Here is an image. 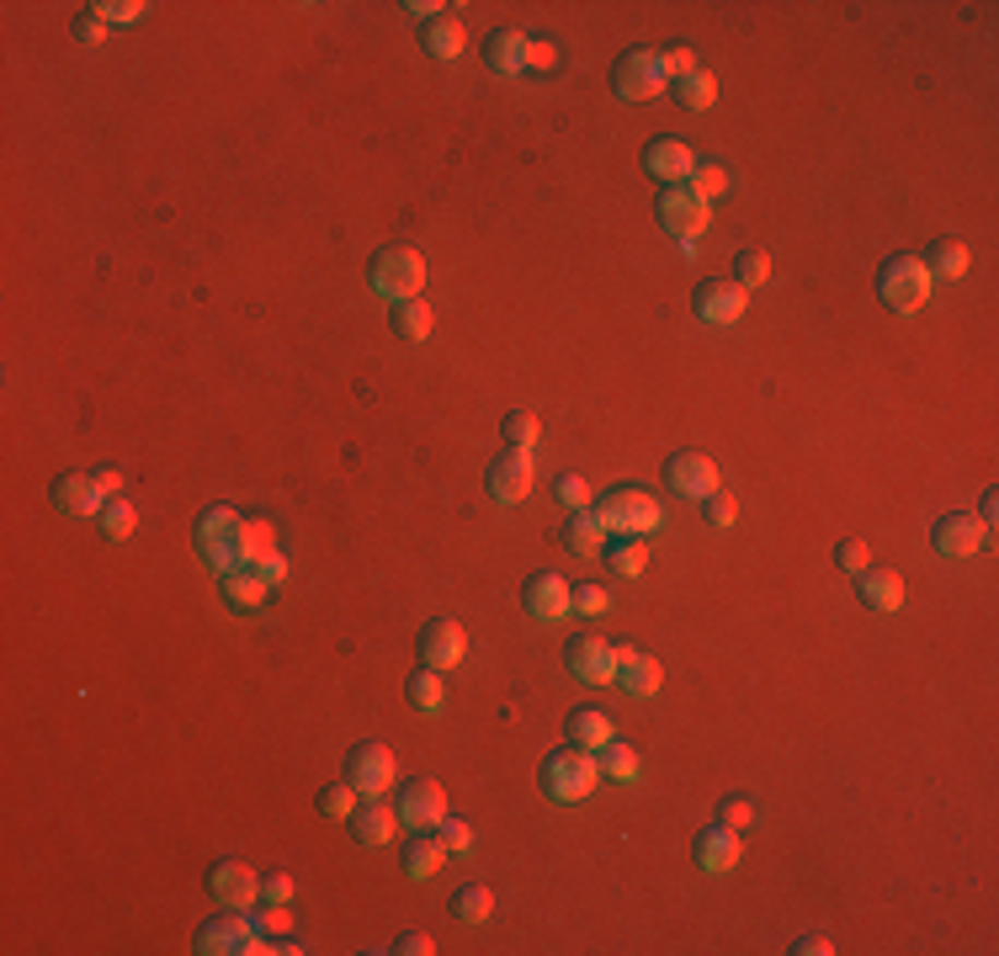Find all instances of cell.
<instances>
[{
    "mask_svg": "<svg viewBox=\"0 0 999 956\" xmlns=\"http://www.w3.org/2000/svg\"><path fill=\"white\" fill-rule=\"evenodd\" d=\"M856 585H861V600H867L872 611H899V606H904V579H899L893 569H861Z\"/></svg>",
    "mask_w": 999,
    "mask_h": 956,
    "instance_id": "obj_29",
    "label": "cell"
},
{
    "mask_svg": "<svg viewBox=\"0 0 999 956\" xmlns=\"http://www.w3.org/2000/svg\"><path fill=\"white\" fill-rule=\"evenodd\" d=\"M394 335H400V340H426V335H431V309H426L420 298L394 303Z\"/></svg>",
    "mask_w": 999,
    "mask_h": 956,
    "instance_id": "obj_37",
    "label": "cell"
},
{
    "mask_svg": "<svg viewBox=\"0 0 999 956\" xmlns=\"http://www.w3.org/2000/svg\"><path fill=\"white\" fill-rule=\"evenodd\" d=\"M600 516L606 531H622V537H643V531H654L659 526V500L654 494H643V489H606L596 505H591Z\"/></svg>",
    "mask_w": 999,
    "mask_h": 956,
    "instance_id": "obj_4",
    "label": "cell"
},
{
    "mask_svg": "<svg viewBox=\"0 0 999 956\" xmlns=\"http://www.w3.org/2000/svg\"><path fill=\"white\" fill-rule=\"evenodd\" d=\"M659 70H665V80L691 75V70H697V53H691V48H665V53H659Z\"/></svg>",
    "mask_w": 999,
    "mask_h": 956,
    "instance_id": "obj_49",
    "label": "cell"
},
{
    "mask_svg": "<svg viewBox=\"0 0 999 956\" xmlns=\"http://www.w3.org/2000/svg\"><path fill=\"white\" fill-rule=\"evenodd\" d=\"M255 941H261V930H255L250 909H224V915H213L198 930L202 956H245V952H255Z\"/></svg>",
    "mask_w": 999,
    "mask_h": 956,
    "instance_id": "obj_6",
    "label": "cell"
},
{
    "mask_svg": "<svg viewBox=\"0 0 999 956\" xmlns=\"http://www.w3.org/2000/svg\"><path fill=\"white\" fill-rule=\"evenodd\" d=\"M999 516V500L995 494H984V505H978V521H984V526H989V521Z\"/></svg>",
    "mask_w": 999,
    "mask_h": 956,
    "instance_id": "obj_61",
    "label": "cell"
},
{
    "mask_svg": "<svg viewBox=\"0 0 999 956\" xmlns=\"http://www.w3.org/2000/svg\"><path fill=\"white\" fill-rule=\"evenodd\" d=\"M691 165H697L691 150H686L680 139H670V133L649 139V150H643V170H649V176H659L665 187H670V181H686V176H691Z\"/></svg>",
    "mask_w": 999,
    "mask_h": 956,
    "instance_id": "obj_21",
    "label": "cell"
},
{
    "mask_svg": "<svg viewBox=\"0 0 999 956\" xmlns=\"http://www.w3.org/2000/svg\"><path fill=\"white\" fill-rule=\"evenodd\" d=\"M250 915H255V930H266V935H287L293 930L287 904H266V909H250Z\"/></svg>",
    "mask_w": 999,
    "mask_h": 956,
    "instance_id": "obj_47",
    "label": "cell"
},
{
    "mask_svg": "<svg viewBox=\"0 0 999 956\" xmlns=\"http://www.w3.org/2000/svg\"><path fill=\"white\" fill-rule=\"evenodd\" d=\"M521 606H526V617H537V622H563V617L574 611V590L563 585L559 574H532L526 590H521Z\"/></svg>",
    "mask_w": 999,
    "mask_h": 956,
    "instance_id": "obj_16",
    "label": "cell"
},
{
    "mask_svg": "<svg viewBox=\"0 0 999 956\" xmlns=\"http://www.w3.org/2000/svg\"><path fill=\"white\" fill-rule=\"evenodd\" d=\"M463 654H468V633H463L452 617H431V622L420 628V659H426L431 670H452Z\"/></svg>",
    "mask_w": 999,
    "mask_h": 956,
    "instance_id": "obj_17",
    "label": "cell"
},
{
    "mask_svg": "<svg viewBox=\"0 0 999 956\" xmlns=\"http://www.w3.org/2000/svg\"><path fill=\"white\" fill-rule=\"evenodd\" d=\"M346 824H352V839H357L361 850H383V845L394 839V829H400V813L383 808L378 797H367V808H357Z\"/></svg>",
    "mask_w": 999,
    "mask_h": 956,
    "instance_id": "obj_20",
    "label": "cell"
},
{
    "mask_svg": "<svg viewBox=\"0 0 999 956\" xmlns=\"http://www.w3.org/2000/svg\"><path fill=\"white\" fill-rule=\"evenodd\" d=\"M240 511L235 505H213V511H202L198 526H192V542H198L202 563L213 569V574H235V542H240Z\"/></svg>",
    "mask_w": 999,
    "mask_h": 956,
    "instance_id": "obj_3",
    "label": "cell"
},
{
    "mask_svg": "<svg viewBox=\"0 0 999 956\" xmlns=\"http://www.w3.org/2000/svg\"><path fill=\"white\" fill-rule=\"evenodd\" d=\"M691 187H697L702 198H723V192H728V170L713 165V159H707V165H691Z\"/></svg>",
    "mask_w": 999,
    "mask_h": 956,
    "instance_id": "obj_42",
    "label": "cell"
},
{
    "mask_svg": "<svg viewBox=\"0 0 999 956\" xmlns=\"http://www.w3.org/2000/svg\"><path fill=\"white\" fill-rule=\"evenodd\" d=\"M563 659H569V676L574 680H591V685H606V680H617V643H606V637H574L569 648H563Z\"/></svg>",
    "mask_w": 999,
    "mask_h": 956,
    "instance_id": "obj_14",
    "label": "cell"
},
{
    "mask_svg": "<svg viewBox=\"0 0 999 956\" xmlns=\"http://www.w3.org/2000/svg\"><path fill=\"white\" fill-rule=\"evenodd\" d=\"M984 531H989V526H984V521L978 516H941L936 521V531H930V542H936V553L941 558H973L978 553V548H984Z\"/></svg>",
    "mask_w": 999,
    "mask_h": 956,
    "instance_id": "obj_18",
    "label": "cell"
},
{
    "mask_svg": "<svg viewBox=\"0 0 999 956\" xmlns=\"http://www.w3.org/2000/svg\"><path fill=\"white\" fill-rule=\"evenodd\" d=\"M426 53L431 59H457L463 53V22L457 16H437V22H426Z\"/></svg>",
    "mask_w": 999,
    "mask_h": 956,
    "instance_id": "obj_34",
    "label": "cell"
},
{
    "mask_svg": "<svg viewBox=\"0 0 999 956\" xmlns=\"http://www.w3.org/2000/svg\"><path fill=\"white\" fill-rule=\"evenodd\" d=\"M506 441H511L516 452H532V441H537V420H532L526 409H511V415H506Z\"/></svg>",
    "mask_w": 999,
    "mask_h": 956,
    "instance_id": "obj_43",
    "label": "cell"
},
{
    "mask_svg": "<svg viewBox=\"0 0 999 956\" xmlns=\"http://www.w3.org/2000/svg\"><path fill=\"white\" fill-rule=\"evenodd\" d=\"M404 11H409V16H420V22H437V16L447 11V5H437V0H409Z\"/></svg>",
    "mask_w": 999,
    "mask_h": 956,
    "instance_id": "obj_58",
    "label": "cell"
},
{
    "mask_svg": "<svg viewBox=\"0 0 999 956\" xmlns=\"http://www.w3.org/2000/svg\"><path fill=\"white\" fill-rule=\"evenodd\" d=\"M617 680H622V691H633V696H654L659 680H665V670H659V659L639 654L633 643H617Z\"/></svg>",
    "mask_w": 999,
    "mask_h": 956,
    "instance_id": "obj_22",
    "label": "cell"
},
{
    "mask_svg": "<svg viewBox=\"0 0 999 956\" xmlns=\"http://www.w3.org/2000/svg\"><path fill=\"white\" fill-rule=\"evenodd\" d=\"M563 733H569V744H580V750H591V755H596V750L611 744V733H617V728H611V717L600 713V707H574L569 722H563Z\"/></svg>",
    "mask_w": 999,
    "mask_h": 956,
    "instance_id": "obj_25",
    "label": "cell"
},
{
    "mask_svg": "<svg viewBox=\"0 0 999 956\" xmlns=\"http://www.w3.org/2000/svg\"><path fill=\"white\" fill-rule=\"evenodd\" d=\"M835 563L845 569V574H861V569H872V553H867V542L861 537H845L835 548Z\"/></svg>",
    "mask_w": 999,
    "mask_h": 956,
    "instance_id": "obj_46",
    "label": "cell"
},
{
    "mask_svg": "<svg viewBox=\"0 0 999 956\" xmlns=\"http://www.w3.org/2000/svg\"><path fill=\"white\" fill-rule=\"evenodd\" d=\"M559 500L569 505V511H585V505H591V483H585L580 474H563L559 478Z\"/></svg>",
    "mask_w": 999,
    "mask_h": 956,
    "instance_id": "obj_48",
    "label": "cell"
},
{
    "mask_svg": "<svg viewBox=\"0 0 999 956\" xmlns=\"http://www.w3.org/2000/svg\"><path fill=\"white\" fill-rule=\"evenodd\" d=\"M404 691H409V707H415V713H441V670H431V665L415 670Z\"/></svg>",
    "mask_w": 999,
    "mask_h": 956,
    "instance_id": "obj_38",
    "label": "cell"
},
{
    "mask_svg": "<svg viewBox=\"0 0 999 956\" xmlns=\"http://www.w3.org/2000/svg\"><path fill=\"white\" fill-rule=\"evenodd\" d=\"M489 909H495V893H489L484 882H474V887H457V898H452V919H457V924H484V919H489Z\"/></svg>",
    "mask_w": 999,
    "mask_h": 956,
    "instance_id": "obj_35",
    "label": "cell"
},
{
    "mask_svg": "<svg viewBox=\"0 0 999 956\" xmlns=\"http://www.w3.org/2000/svg\"><path fill=\"white\" fill-rule=\"evenodd\" d=\"M532 452H516V446H506L495 463H489V474H484V489H489V500H500V505H516L532 494Z\"/></svg>",
    "mask_w": 999,
    "mask_h": 956,
    "instance_id": "obj_10",
    "label": "cell"
},
{
    "mask_svg": "<svg viewBox=\"0 0 999 956\" xmlns=\"http://www.w3.org/2000/svg\"><path fill=\"white\" fill-rule=\"evenodd\" d=\"M919 261H925L930 282H936V277H962V272L973 266V261H967V244H958V239H936V244H930Z\"/></svg>",
    "mask_w": 999,
    "mask_h": 956,
    "instance_id": "obj_33",
    "label": "cell"
},
{
    "mask_svg": "<svg viewBox=\"0 0 999 956\" xmlns=\"http://www.w3.org/2000/svg\"><path fill=\"white\" fill-rule=\"evenodd\" d=\"M53 505H59L64 516H102L107 494H102L96 474H59L53 478Z\"/></svg>",
    "mask_w": 999,
    "mask_h": 956,
    "instance_id": "obj_19",
    "label": "cell"
},
{
    "mask_svg": "<svg viewBox=\"0 0 999 956\" xmlns=\"http://www.w3.org/2000/svg\"><path fill=\"white\" fill-rule=\"evenodd\" d=\"M346 781L357 787V797H383L394 787V750L389 744H352L346 755Z\"/></svg>",
    "mask_w": 999,
    "mask_h": 956,
    "instance_id": "obj_9",
    "label": "cell"
},
{
    "mask_svg": "<svg viewBox=\"0 0 999 956\" xmlns=\"http://www.w3.org/2000/svg\"><path fill=\"white\" fill-rule=\"evenodd\" d=\"M261 904H293V876L287 872L261 876Z\"/></svg>",
    "mask_w": 999,
    "mask_h": 956,
    "instance_id": "obj_50",
    "label": "cell"
},
{
    "mask_svg": "<svg viewBox=\"0 0 999 956\" xmlns=\"http://www.w3.org/2000/svg\"><path fill=\"white\" fill-rule=\"evenodd\" d=\"M394 813H400L404 829H441V818H447V792H441L437 781H404L400 787V802H394Z\"/></svg>",
    "mask_w": 999,
    "mask_h": 956,
    "instance_id": "obj_11",
    "label": "cell"
},
{
    "mask_svg": "<svg viewBox=\"0 0 999 956\" xmlns=\"http://www.w3.org/2000/svg\"><path fill=\"white\" fill-rule=\"evenodd\" d=\"M266 553H277V521L272 516H245L240 542H235V569H255Z\"/></svg>",
    "mask_w": 999,
    "mask_h": 956,
    "instance_id": "obj_24",
    "label": "cell"
},
{
    "mask_svg": "<svg viewBox=\"0 0 999 956\" xmlns=\"http://www.w3.org/2000/svg\"><path fill=\"white\" fill-rule=\"evenodd\" d=\"M793 952H798V956H830V941H824V935H802Z\"/></svg>",
    "mask_w": 999,
    "mask_h": 956,
    "instance_id": "obj_60",
    "label": "cell"
},
{
    "mask_svg": "<svg viewBox=\"0 0 999 956\" xmlns=\"http://www.w3.org/2000/svg\"><path fill=\"white\" fill-rule=\"evenodd\" d=\"M255 574H261L266 585H277V579H287V558H282V553H266L261 563H255Z\"/></svg>",
    "mask_w": 999,
    "mask_h": 956,
    "instance_id": "obj_55",
    "label": "cell"
},
{
    "mask_svg": "<svg viewBox=\"0 0 999 956\" xmlns=\"http://www.w3.org/2000/svg\"><path fill=\"white\" fill-rule=\"evenodd\" d=\"M659 224L680 239H697L707 229V198H702L691 181H670V187L659 192Z\"/></svg>",
    "mask_w": 999,
    "mask_h": 956,
    "instance_id": "obj_8",
    "label": "cell"
},
{
    "mask_svg": "<svg viewBox=\"0 0 999 956\" xmlns=\"http://www.w3.org/2000/svg\"><path fill=\"white\" fill-rule=\"evenodd\" d=\"M606 606H611V600H606L600 585H580V590H574V611H585V617H600Z\"/></svg>",
    "mask_w": 999,
    "mask_h": 956,
    "instance_id": "obj_53",
    "label": "cell"
},
{
    "mask_svg": "<svg viewBox=\"0 0 999 956\" xmlns=\"http://www.w3.org/2000/svg\"><path fill=\"white\" fill-rule=\"evenodd\" d=\"M102 33H107V22H102V16H81V22H75V38L81 43H102Z\"/></svg>",
    "mask_w": 999,
    "mask_h": 956,
    "instance_id": "obj_56",
    "label": "cell"
},
{
    "mask_svg": "<svg viewBox=\"0 0 999 956\" xmlns=\"http://www.w3.org/2000/svg\"><path fill=\"white\" fill-rule=\"evenodd\" d=\"M930 272H925V261L919 255H893L888 266H882L878 277V292L882 303L893 309V314H915V309H925V298H930Z\"/></svg>",
    "mask_w": 999,
    "mask_h": 956,
    "instance_id": "obj_5",
    "label": "cell"
},
{
    "mask_svg": "<svg viewBox=\"0 0 999 956\" xmlns=\"http://www.w3.org/2000/svg\"><path fill=\"white\" fill-rule=\"evenodd\" d=\"M596 765H600V781H639V750L633 744H622V739H611L606 750H596Z\"/></svg>",
    "mask_w": 999,
    "mask_h": 956,
    "instance_id": "obj_32",
    "label": "cell"
},
{
    "mask_svg": "<svg viewBox=\"0 0 999 956\" xmlns=\"http://www.w3.org/2000/svg\"><path fill=\"white\" fill-rule=\"evenodd\" d=\"M133 526H139V511H133V505H128L122 494H118V500H107V505H102V531H107L112 542H122V537H128Z\"/></svg>",
    "mask_w": 999,
    "mask_h": 956,
    "instance_id": "obj_39",
    "label": "cell"
},
{
    "mask_svg": "<svg viewBox=\"0 0 999 956\" xmlns=\"http://www.w3.org/2000/svg\"><path fill=\"white\" fill-rule=\"evenodd\" d=\"M441 839H447V850H468V845H474V829H468L463 818H441Z\"/></svg>",
    "mask_w": 999,
    "mask_h": 956,
    "instance_id": "obj_54",
    "label": "cell"
},
{
    "mask_svg": "<svg viewBox=\"0 0 999 956\" xmlns=\"http://www.w3.org/2000/svg\"><path fill=\"white\" fill-rule=\"evenodd\" d=\"M207 893H213V904H224V909H255V904H261V876L250 872L245 861H218V867L207 872Z\"/></svg>",
    "mask_w": 999,
    "mask_h": 956,
    "instance_id": "obj_13",
    "label": "cell"
},
{
    "mask_svg": "<svg viewBox=\"0 0 999 956\" xmlns=\"http://www.w3.org/2000/svg\"><path fill=\"white\" fill-rule=\"evenodd\" d=\"M320 813H324V818H352V813H357V787H352V781H335V787H324V792H320Z\"/></svg>",
    "mask_w": 999,
    "mask_h": 956,
    "instance_id": "obj_40",
    "label": "cell"
},
{
    "mask_svg": "<svg viewBox=\"0 0 999 956\" xmlns=\"http://www.w3.org/2000/svg\"><path fill=\"white\" fill-rule=\"evenodd\" d=\"M739 829H728V824H707L702 835H697V867L702 872H728L734 861H739Z\"/></svg>",
    "mask_w": 999,
    "mask_h": 956,
    "instance_id": "obj_23",
    "label": "cell"
},
{
    "mask_svg": "<svg viewBox=\"0 0 999 956\" xmlns=\"http://www.w3.org/2000/svg\"><path fill=\"white\" fill-rule=\"evenodd\" d=\"M734 516H739V505H734V494H707V521L713 526H734Z\"/></svg>",
    "mask_w": 999,
    "mask_h": 956,
    "instance_id": "obj_52",
    "label": "cell"
},
{
    "mask_svg": "<svg viewBox=\"0 0 999 956\" xmlns=\"http://www.w3.org/2000/svg\"><path fill=\"white\" fill-rule=\"evenodd\" d=\"M559 64V48L548 38H526V70H554Z\"/></svg>",
    "mask_w": 999,
    "mask_h": 956,
    "instance_id": "obj_51",
    "label": "cell"
},
{
    "mask_svg": "<svg viewBox=\"0 0 999 956\" xmlns=\"http://www.w3.org/2000/svg\"><path fill=\"white\" fill-rule=\"evenodd\" d=\"M596 781H600V765L580 744H563V750H554V755L543 760V792L554 797V802H585V797L596 792Z\"/></svg>",
    "mask_w": 999,
    "mask_h": 956,
    "instance_id": "obj_2",
    "label": "cell"
},
{
    "mask_svg": "<svg viewBox=\"0 0 999 956\" xmlns=\"http://www.w3.org/2000/svg\"><path fill=\"white\" fill-rule=\"evenodd\" d=\"M718 824H728V829H750V824H756V802H750V797H723Z\"/></svg>",
    "mask_w": 999,
    "mask_h": 956,
    "instance_id": "obj_45",
    "label": "cell"
},
{
    "mask_svg": "<svg viewBox=\"0 0 999 956\" xmlns=\"http://www.w3.org/2000/svg\"><path fill=\"white\" fill-rule=\"evenodd\" d=\"M150 5L144 0H96L91 5V16H102V22H139Z\"/></svg>",
    "mask_w": 999,
    "mask_h": 956,
    "instance_id": "obj_44",
    "label": "cell"
},
{
    "mask_svg": "<svg viewBox=\"0 0 999 956\" xmlns=\"http://www.w3.org/2000/svg\"><path fill=\"white\" fill-rule=\"evenodd\" d=\"M611 91L622 101H654L665 91V70H659V53L654 48H628L617 64H611Z\"/></svg>",
    "mask_w": 999,
    "mask_h": 956,
    "instance_id": "obj_7",
    "label": "cell"
},
{
    "mask_svg": "<svg viewBox=\"0 0 999 956\" xmlns=\"http://www.w3.org/2000/svg\"><path fill=\"white\" fill-rule=\"evenodd\" d=\"M218 590L229 600V611H261V600H266L272 585L255 569H235V574H218Z\"/></svg>",
    "mask_w": 999,
    "mask_h": 956,
    "instance_id": "obj_28",
    "label": "cell"
},
{
    "mask_svg": "<svg viewBox=\"0 0 999 956\" xmlns=\"http://www.w3.org/2000/svg\"><path fill=\"white\" fill-rule=\"evenodd\" d=\"M559 542L569 553H600V548H606V526H600V516L585 505V511H574V516L563 521Z\"/></svg>",
    "mask_w": 999,
    "mask_h": 956,
    "instance_id": "obj_30",
    "label": "cell"
},
{
    "mask_svg": "<svg viewBox=\"0 0 999 956\" xmlns=\"http://www.w3.org/2000/svg\"><path fill=\"white\" fill-rule=\"evenodd\" d=\"M441 861H447V839L431 835V829H420V835L409 839V850H404V876H409V882H426V876L441 872Z\"/></svg>",
    "mask_w": 999,
    "mask_h": 956,
    "instance_id": "obj_26",
    "label": "cell"
},
{
    "mask_svg": "<svg viewBox=\"0 0 999 956\" xmlns=\"http://www.w3.org/2000/svg\"><path fill=\"white\" fill-rule=\"evenodd\" d=\"M606 563H611V574H622V579H639L649 553H643L639 537H617V542H606Z\"/></svg>",
    "mask_w": 999,
    "mask_h": 956,
    "instance_id": "obj_36",
    "label": "cell"
},
{
    "mask_svg": "<svg viewBox=\"0 0 999 956\" xmlns=\"http://www.w3.org/2000/svg\"><path fill=\"white\" fill-rule=\"evenodd\" d=\"M484 64H489L495 75H516V70H526V38H521L516 27L489 33V43H484Z\"/></svg>",
    "mask_w": 999,
    "mask_h": 956,
    "instance_id": "obj_27",
    "label": "cell"
},
{
    "mask_svg": "<svg viewBox=\"0 0 999 956\" xmlns=\"http://www.w3.org/2000/svg\"><path fill=\"white\" fill-rule=\"evenodd\" d=\"M367 282H372L378 298L409 303V298H420V287H426V255L409 250V244H383V250H372V261H367Z\"/></svg>",
    "mask_w": 999,
    "mask_h": 956,
    "instance_id": "obj_1",
    "label": "cell"
},
{
    "mask_svg": "<svg viewBox=\"0 0 999 956\" xmlns=\"http://www.w3.org/2000/svg\"><path fill=\"white\" fill-rule=\"evenodd\" d=\"M670 96H676L686 112H702V107H713V101H718V80L707 75V70H691V75L670 80Z\"/></svg>",
    "mask_w": 999,
    "mask_h": 956,
    "instance_id": "obj_31",
    "label": "cell"
},
{
    "mask_svg": "<svg viewBox=\"0 0 999 956\" xmlns=\"http://www.w3.org/2000/svg\"><path fill=\"white\" fill-rule=\"evenodd\" d=\"M665 478H670V489H676V494H686V500H707V494H718V489H723L718 463H713L707 452H670Z\"/></svg>",
    "mask_w": 999,
    "mask_h": 956,
    "instance_id": "obj_12",
    "label": "cell"
},
{
    "mask_svg": "<svg viewBox=\"0 0 999 956\" xmlns=\"http://www.w3.org/2000/svg\"><path fill=\"white\" fill-rule=\"evenodd\" d=\"M691 309H697L702 324H739V314H745V287L739 282H723V277L697 282Z\"/></svg>",
    "mask_w": 999,
    "mask_h": 956,
    "instance_id": "obj_15",
    "label": "cell"
},
{
    "mask_svg": "<svg viewBox=\"0 0 999 956\" xmlns=\"http://www.w3.org/2000/svg\"><path fill=\"white\" fill-rule=\"evenodd\" d=\"M96 483H102V494H107V500H118L122 474H118V468H96Z\"/></svg>",
    "mask_w": 999,
    "mask_h": 956,
    "instance_id": "obj_59",
    "label": "cell"
},
{
    "mask_svg": "<svg viewBox=\"0 0 999 956\" xmlns=\"http://www.w3.org/2000/svg\"><path fill=\"white\" fill-rule=\"evenodd\" d=\"M765 277H771V261H765L760 250H739V261H734V282L750 292V287H760Z\"/></svg>",
    "mask_w": 999,
    "mask_h": 956,
    "instance_id": "obj_41",
    "label": "cell"
},
{
    "mask_svg": "<svg viewBox=\"0 0 999 956\" xmlns=\"http://www.w3.org/2000/svg\"><path fill=\"white\" fill-rule=\"evenodd\" d=\"M400 956H431V941L426 935H400V946H394Z\"/></svg>",
    "mask_w": 999,
    "mask_h": 956,
    "instance_id": "obj_57",
    "label": "cell"
}]
</instances>
